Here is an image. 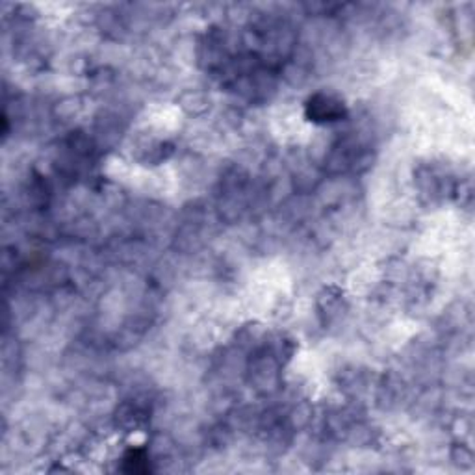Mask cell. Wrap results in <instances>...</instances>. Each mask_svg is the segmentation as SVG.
I'll list each match as a JSON object with an SVG mask.
<instances>
[{"label": "cell", "mask_w": 475, "mask_h": 475, "mask_svg": "<svg viewBox=\"0 0 475 475\" xmlns=\"http://www.w3.org/2000/svg\"><path fill=\"white\" fill-rule=\"evenodd\" d=\"M307 114L312 121L331 123L338 121L344 115V104L334 100L329 95H314L307 104Z\"/></svg>", "instance_id": "6da1fadb"}, {"label": "cell", "mask_w": 475, "mask_h": 475, "mask_svg": "<svg viewBox=\"0 0 475 475\" xmlns=\"http://www.w3.org/2000/svg\"><path fill=\"white\" fill-rule=\"evenodd\" d=\"M124 464H127V470L134 471V474L148 470L147 457H145V453L141 450H130L124 455Z\"/></svg>", "instance_id": "7a4b0ae2"}]
</instances>
